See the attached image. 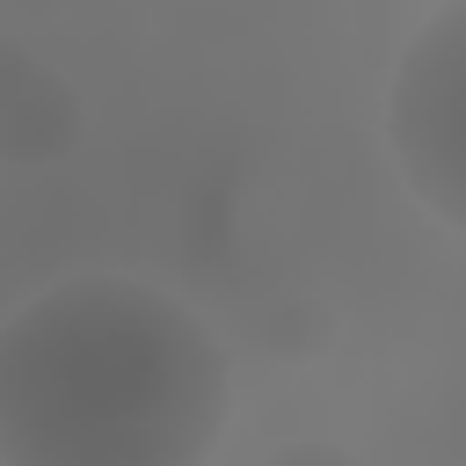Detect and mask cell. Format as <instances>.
<instances>
[{
    "label": "cell",
    "instance_id": "1",
    "mask_svg": "<svg viewBox=\"0 0 466 466\" xmlns=\"http://www.w3.org/2000/svg\"><path fill=\"white\" fill-rule=\"evenodd\" d=\"M233 408L211 320L116 269L0 320V466H204Z\"/></svg>",
    "mask_w": 466,
    "mask_h": 466
},
{
    "label": "cell",
    "instance_id": "2",
    "mask_svg": "<svg viewBox=\"0 0 466 466\" xmlns=\"http://www.w3.org/2000/svg\"><path fill=\"white\" fill-rule=\"evenodd\" d=\"M386 146L430 218L466 233V0L415 22L386 80Z\"/></svg>",
    "mask_w": 466,
    "mask_h": 466
},
{
    "label": "cell",
    "instance_id": "3",
    "mask_svg": "<svg viewBox=\"0 0 466 466\" xmlns=\"http://www.w3.org/2000/svg\"><path fill=\"white\" fill-rule=\"evenodd\" d=\"M87 131L80 87L0 29V167H58Z\"/></svg>",
    "mask_w": 466,
    "mask_h": 466
},
{
    "label": "cell",
    "instance_id": "4",
    "mask_svg": "<svg viewBox=\"0 0 466 466\" xmlns=\"http://www.w3.org/2000/svg\"><path fill=\"white\" fill-rule=\"evenodd\" d=\"M262 466H364L350 444H335V437H291V444H277Z\"/></svg>",
    "mask_w": 466,
    "mask_h": 466
}]
</instances>
